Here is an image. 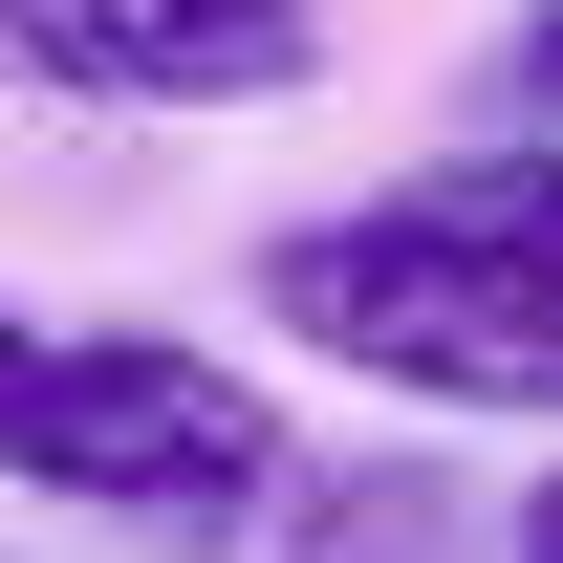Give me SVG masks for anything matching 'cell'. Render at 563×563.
I'll return each instance as SVG.
<instances>
[{"mask_svg":"<svg viewBox=\"0 0 563 563\" xmlns=\"http://www.w3.org/2000/svg\"><path fill=\"white\" fill-rule=\"evenodd\" d=\"M0 477L66 498V520H131V542H217V520L282 498V390L174 347V325H44L22 412H0Z\"/></svg>","mask_w":563,"mask_h":563,"instance_id":"1","label":"cell"},{"mask_svg":"<svg viewBox=\"0 0 563 563\" xmlns=\"http://www.w3.org/2000/svg\"><path fill=\"white\" fill-rule=\"evenodd\" d=\"M261 325L325 347V368H368V390H412V412H563V282L477 261V239H433L390 196L261 239Z\"/></svg>","mask_w":563,"mask_h":563,"instance_id":"2","label":"cell"},{"mask_svg":"<svg viewBox=\"0 0 563 563\" xmlns=\"http://www.w3.org/2000/svg\"><path fill=\"white\" fill-rule=\"evenodd\" d=\"M22 22V66L87 87V109H261V87H303V0H0Z\"/></svg>","mask_w":563,"mask_h":563,"instance_id":"3","label":"cell"},{"mask_svg":"<svg viewBox=\"0 0 563 563\" xmlns=\"http://www.w3.org/2000/svg\"><path fill=\"white\" fill-rule=\"evenodd\" d=\"M390 217H433V239H477V261L563 282V131H498V152H433V174H390Z\"/></svg>","mask_w":563,"mask_h":563,"instance_id":"4","label":"cell"},{"mask_svg":"<svg viewBox=\"0 0 563 563\" xmlns=\"http://www.w3.org/2000/svg\"><path fill=\"white\" fill-rule=\"evenodd\" d=\"M520 109H542V131H563V0H542V22H520Z\"/></svg>","mask_w":563,"mask_h":563,"instance_id":"5","label":"cell"},{"mask_svg":"<svg viewBox=\"0 0 563 563\" xmlns=\"http://www.w3.org/2000/svg\"><path fill=\"white\" fill-rule=\"evenodd\" d=\"M520 563H563V455H542V477H520Z\"/></svg>","mask_w":563,"mask_h":563,"instance_id":"6","label":"cell"},{"mask_svg":"<svg viewBox=\"0 0 563 563\" xmlns=\"http://www.w3.org/2000/svg\"><path fill=\"white\" fill-rule=\"evenodd\" d=\"M22 368H44V325H22V282H0V412H22Z\"/></svg>","mask_w":563,"mask_h":563,"instance_id":"7","label":"cell"}]
</instances>
